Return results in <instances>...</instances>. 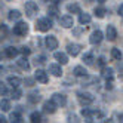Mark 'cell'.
<instances>
[{
  "label": "cell",
  "instance_id": "31",
  "mask_svg": "<svg viewBox=\"0 0 123 123\" xmlns=\"http://www.w3.org/2000/svg\"><path fill=\"white\" fill-rule=\"evenodd\" d=\"M83 61H85L86 64H92L93 62V55L92 54H85L83 55Z\"/></svg>",
  "mask_w": 123,
  "mask_h": 123
},
{
  "label": "cell",
  "instance_id": "13",
  "mask_svg": "<svg viewBox=\"0 0 123 123\" xmlns=\"http://www.w3.org/2000/svg\"><path fill=\"white\" fill-rule=\"evenodd\" d=\"M43 111L48 113V114H54L56 111V105L52 101H46L45 104H43Z\"/></svg>",
  "mask_w": 123,
  "mask_h": 123
},
{
  "label": "cell",
  "instance_id": "24",
  "mask_svg": "<svg viewBox=\"0 0 123 123\" xmlns=\"http://www.w3.org/2000/svg\"><path fill=\"white\" fill-rule=\"evenodd\" d=\"M67 11H68L70 13H80V12H82V11H80V6L76 5V3L68 5V6H67Z\"/></svg>",
  "mask_w": 123,
  "mask_h": 123
},
{
  "label": "cell",
  "instance_id": "33",
  "mask_svg": "<svg viewBox=\"0 0 123 123\" xmlns=\"http://www.w3.org/2000/svg\"><path fill=\"white\" fill-rule=\"evenodd\" d=\"M7 93V87L3 82H0V95H6Z\"/></svg>",
  "mask_w": 123,
  "mask_h": 123
},
{
  "label": "cell",
  "instance_id": "30",
  "mask_svg": "<svg viewBox=\"0 0 123 123\" xmlns=\"http://www.w3.org/2000/svg\"><path fill=\"white\" fill-rule=\"evenodd\" d=\"M11 96H12L13 99H19L21 96H22V92H21V89H19V87H13V91H12Z\"/></svg>",
  "mask_w": 123,
  "mask_h": 123
},
{
  "label": "cell",
  "instance_id": "2",
  "mask_svg": "<svg viewBox=\"0 0 123 123\" xmlns=\"http://www.w3.org/2000/svg\"><path fill=\"white\" fill-rule=\"evenodd\" d=\"M77 99H79V102H80L83 107H86V105H89V104L93 102V96L89 92H77Z\"/></svg>",
  "mask_w": 123,
  "mask_h": 123
},
{
  "label": "cell",
  "instance_id": "29",
  "mask_svg": "<svg viewBox=\"0 0 123 123\" xmlns=\"http://www.w3.org/2000/svg\"><path fill=\"white\" fill-rule=\"evenodd\" d=\"M39 101H40V95H39V93H30V95H28V102L37 104Z\"/></svg>",
  "mask_w": 123,
  "mask_h": 123
},
{
  "label": "cell",
  "instance_id": "38",
  "mask_svg": "<svg viewBox=\"0 0 123 123\" xmlns=\"http://www.w3.org/2000/svg\"><path fill=\"white\" fill-rule=\"evenodd\" d=\"M107 89H113V79H107V85H105Z\"/></svg>",
  "mask_w": 123,
  "mask_h": 123
},
{
  "label": "cell",
  "instance_id": "5",
  "mask_svg": "<svg viewBox=\"0 0 123 123\" xmlns=\"http://www.w3.org/2000/svg\"><path fill=\"white\" fill-rule=\"evenodd\" d=\"M37 12H39V6H37L36 2H27L25 3V13H27L30 18H33Z\"/></svg>",
  "mask_w": 123,
  "mask_h": 123
},
{
  "label": "cell",
  "instance_id": "9",
  "mask_svg": "<svg viewBox=\"0 0 123 123\" xmlns=\"http://www.w3.org/2000/svg\"><path fill=\"white\" fill-rule=\"evenodd\" d=\"M45 45H46V48H48L49 50H54V49L58 48V40H56L55 36H48V37L45 39Z\"/></svg>",
  "mask_w": 123,
  "mask_h": 123
},
{
  "label": "cell",
  "instance_id": "28",
  "mask_svg": "<svg viewBox=\"0 0 123 123\" xmlns=\"http://www.w3.org/2000/svg\"><path fill=\"white\" fill-rule=\"evenodd\" d=\"M0 108H2V111H9L11 110V102L7 99H2L0 101Z\"/></svg>",
  "mask_w": 123,
  "mask_h": 123
},
{
  "label": "cell",
  "instance_id": "26",
  "mask_svg": "<svg viewBox=\"0 0 123 123\" xmlns=\"http://www.w3.org/2000/svg\"><path fill=\"white\" fill-rule=\"evenodd\" d=\"M111 56H113V59H116V61H122V52H120V49H117V48L111 49Z\"/></svg>",
  "mask_w": 123,
  "mask_h": 123
},
{
  "label": "cell",
  "instance_id": "3",
  "mask_svg": "<svg viewBox=\"0 0 123 123\" xmlns=\"http://www.w3.org/2000/svg\"><path fill=\"white\" fill-rule=\"evenodd\" d=\"M50 101L54 102L56 107H64V105L67 104V96L64 93H54L52 98H50Z\"/></svg>",
  "mask_w": 123,
  "mask_h": 123
},
{
  "label": "cell",
  "instance_id": "14",
  "mask_svg": "<svg viewBox=\"0 0 123 123\" xmlns=\"http://www.w3.org/2000/svg\"><path fill=\"white\" fill-rule=\"evenodd\" d=\"M49 73H52L55 77H61V76H62L61 65H58V64H50V65H49Z\"/></svg>",
  "mask_w": 123,
  "mask_h": 123
},
{
  "label": "cell",
  "instance_id": "8",
  "mask_svg": "<svg viewBox=\"0 0 123 123\" xmlns=\"http://www.w3.org/2000/svg\"><path fill=\"white\" fill-rule=\"evenodd\" d=\"M59 24L62 25L64 28H71L74 25V19H73V16H70V15H64V16L59 18Z\"/></svg>",
  "mask_w": 123,
  "mask_h": 123
},
{
  "label": "cell",
  "instance_id": "32",
  "mask_svg": "<svg viewBox=\"0 0 123 123\" xmlns=\"http://www.w3.org/2000/svg\"><path fill=\"white\" fill-rule=\"evenodd\" d=\"M18 50L21 52V54H24V55H30V54H31V49L27 48V46H22V48H19Z\"/></svg>",
  "mask_w": 123,
  "mask_h": 123
},
{
  "label": "cell",
  "instance_id": "7",
  "mask_svg": "<svg viewBox=\"0 0 123 123\" xmlns=\"http://www.w3.org/2000/svg\"><path fill=\"white\" fill-rule=\"evenodd\" d=\"M102 39H104V34H102V31L96 30V31H93V33L91 34L89 42L92 43V45H99V43L102 42Z\"/></svg>",
  "mask_w": 123,
  "mask_h": 123
},
{
  "label": "cell",
  "instance_id": "41",
  "mask_svg": "<svg viewBox=\"0 0 123 123\" xmlns=\"http://www.w3.org/2000/svg\"><path fill=\"white\" fill-rule=\"evenodd\" d=\"M6 122H7V120H6V119L2 116V114H0V123H6Z\"/></svg>",
  "mask_w": 123,
  "mask_h": 123
},
{
  "label": "cell",
  "instance_id": "18",
  "mask_svg": "<svg viewBox=\"0 0 123 123\" xmlns=\"http://www.w3.org/2000/svg\"><path fill=\"white\" fill-rule=\"evenodd\" d=\"M16 64H18V67H19L21 70H24V71H28V70H30V64H28L27 58H21V59H18V61H16Z\"/></svg>",
  "mask_w": 123,
  "mask_h": 123
},
{
  "label": "cell",
  "instance_id": "40",
  "mask_svg": "<svg viewBox=\"0 0 123 123\" xmlns=\"http://www.w3.org/2000/svg\"><path fill=\"white\" fill-rule=\"evenodd\" d=\"M119 15H120V16L123 15V6H122V5L119 6Z\"/></svg>",
  "mask_w": 123,
  "mask_h": 123
},
{
  "label": "cell",
  "instance_id": "39",
  "mask_svg": "<svg viewBox=\"0 0 123 123\" xmlns=\"http://www.w3.org/2000/svg\"><path fill=\"white\" fill-rule=\"evenodd\" d=\"M82 31H83V28H74V30H73L74 36H80V34H82Z\"/></svg>",
  "mask_w": 123,
  "mask_h": 123
},
{
  "label": "cell",
  "instance_id": "16",
  "mask_svg": "<svg viewBox=\"0 0 123 123\" xmlns=\"http://www.w3.org/2000/svg\"><path fill=\"white\" fill-rule=\"evenodd\" d=\"M5 54H6L7 58H15L16 55L19 54V50L16 49V48H13V46H9V48H6V49H5Z\"/></svg>",
  "mask_w": 123,
  "mask_h": 123
},
{
  "label": "cell",
  "instance_id": "22",
  "mask_svg": "<svg viewBox=\"0 0 123 123\" xmlns=\"http://www.w3.org/2000/svg\"><path fill=\"white\" fill-rule=\"evenodd\" d=\"M9 120L11 122H15V123H21L22 122V116L19 114V111H13V113H11Z\"/></svg>",
  "mask_w": 123,
  "mask_h": 123
},
{
  "label": "cell",
  "instance_id": "15",
  "mask_svg": "<svg viewBox=\"0 0 123 123\" xmlns=\"http://www.w3.org/2000/svg\"><path fill=\"white\" fill-rule=\"evenodd\" d=\"M73 74H74V76H79V77H83V76H87V71H86L85 67L77 65V67L73 68Z\"/></svg>",
  "mask_w": 123,
  "mask_h": 123
},
{
  "label": "cell",
  "instance_id": "4",
  "mask_svg": "<svg viewBox=\"0 0 123 123\" xmlns=\"http://www.w3.org/2000/svg\"><path fill=\"white\" fill-rule=\"evenodd\" d=\"M27 33H28V24L18 22L16 25H13V34H16V36H25Z\"/></svg>",
  "mask_w": 123,
  "mask_h": 123
},
{
  "label": "cell",
  "instance_id": "6",
  "mask_svg": "<svg viewBox=\"0 0 123 123\" xmlns=\"http://www.w3.org/2000/svg\"><path fill=\"white\" fill-rule=\"evenodd\" d=\"M80 50H82V46L79 43H70V45H67V54L71 56H77L80 54Z\"/></svg>",
  "mask_w": 123,
  "mask_h": 123
},
{
  "label": "cell",
  "instance_id": "17",
  "mask_svg": "<svg viewBox=\"0 0 123 123\" xmlns=\"http://www.w3.org/2000/svg\"><path fill=\"white\" fill-rule=\"evenodd\" d=\"M7 83H9L12 87H19V85H21V79L16 77V76H9V77H7Z\"/></svg>",
  "mask_w": 123,
  "mask_h": 123
},
{
  "label": "cell",
  "instance_id": "37",
  "mask_svg": "<svg viewBox=\"0 0 123 123\" xmlns=\"http://www.w3.org/2000/svg\"><path fill=\"white\" fill-rule=\"evenodd\" d=\"M33 85H34V80H33V79H30V77L25 79V86H33Z\"/></svg>",
  "mask_w": 123,
  "mask_h": 123
},
{
  "label": "cell",
  "instance_id": "1",
  "mask_svg": "<svg viewBox=\"0 0 123 123\" xmlns=\"http://www.w3.org/2000/svg\"><path fill=\"white\" fill-rule=\"evenodd\" d=\"M50 28H52V19L49 18V16H46V18H40V19H37V22H36V30L46 33V31H49Z\"/></svg>",
  "mask_w": 123,
  "mask_h": 123
},
{
  "label": "cell",
  "instance_id": "21",
  "mask_svg": "<svg viewBox=\"0 0 123 123\" xmlns=\"http://www.w3.org/2000/svg\"><path fill=\"white\" fill-rule=\"evenodd\" d=\"M21 15H22V13H21L18 9H12L7 16H9V19H11V21H16V19H19V18H21Z\"/></svg>",
  "mask_w": 123,
  "mask_h": 123
},
{
  "label": "cell",
  "instance_id": "43",
  "mask_svg": "<svg viewBox=\"0 0 123 123\" xmlns=\"http://www.w3.org/2000/svg\"><path fill=\"white\" fill-rule=\"evenodd\" d=\"M0 61H2V54H0Z\"/></svg>",
  "mask_w": 123,
  "mask_h": 123
},
{
  "label": "cell",
  "instance_id": "11",
  "mask_svg": "<svg viewBox=\"0 0 123 123\" xmlns=\"http://www.w3.org/2000/svg\"><path fill=\"white\" fill-rule=\"evenodd\" d=\"M34 79H36L37 82H40V83H48V80H49L46 71H43V70H37L36 74H34Z\"/></svg>",
  "mask_w": 123,
  "mask_h": 123
},
{
  "label": "cell",
  "instance_id": "10",
  "mask_svg": "<svg viewBox=\"0 0 123 123\" xmlns=\"http://www.w3.org/2000/svg\"><path fill=\"white\" fill-rule=\"evenodd\" d=\"M105 34H107V39L110 42H114L117 39V30L114 25H107V31H105Z\"/></svg>",
  "mask_w": 123,
  "mask_h": 123
},
{
  "label": "cell",
  "instance_id": "36",
  "mask_svg": "<svg viewBox=\"0 0 123 123\" xmlns=\"http://www.w3.org/2000/svg\"><path fill=\"white\" fill-rule=\"evenodd\" d=\"M45 61H46V56H43V55L36 56V62H39V64H45Z\"/></svg>",
  "mask_w": 123,
  "mask_h": 123
},
{
  "label": "cell",
  "instance_id": "42",
  "mask_svg": "<svg viewBox=\"0 0 123 123\" xmlns=\"http://www.w3.org/2000/svg\"><path fill=\"white\" fill-rule=\"evenodd\" d=\"M98 2H99V3H104V2H105V0H98Z\"/></svg>",
  "mask_w": 123,
  "mask_h": 123
},
{
  "label": "cell",
  "instance_id": "25",
  "mask_svg": "<svg viewBox=\"0 0 123 123\" xmlns=\"http://www.w3.org/2000/svg\"><path fill=\"white\" fill-rule=\"evenodd\" d=\"M30 120H31L33 123H39V122H42V114H40L39 111H33V113L30 114Z\"/></svg>",
  "mask_w": 123,
  "mask_h": 123
},
{
  "label": "cell",
  "instance_id": "19",
  "mask_svg": "<svg viewBox=\"0 0 123 123\" xmlns=\"http://www.w3.org/2000/svg\"><path fill=\"white\" fill-rule=\"evenodd\" d=\"M82 116L86 119V122H92V116H93V111L91 108H82Z\"/></svg>",
  "mask_w": 123,
  "mask_h": 123
},
{
  "label": "cell",
  "instance_id": "35",
  "mask_svg": "<svg viewBox=\"0 0 123 123\" xmlns=\"http://www.w3.org/2000/svg\"><path fill=\"white\" fill-rule=\"evenodd\" d=\"M49 13H50V16H56V13H58V7H56V6L49 7Z\"/></svg>",
  "mask_w": 123,
  "mask_h": 123
},
{
  "label": "cell",
  "instance_id": "20",
  "mask_svg": "<svg viewBox=\"0 0 123 123\" xmlns=\"http://www.w3.org/2000/svg\"><path fill=\"white\" fill-rule=\"evenodd\" d=\"M91 15L89 13H79V22H80V24H89L91 22Z\"/></svg>",
  "mask_w": 123,
  "mask_h": 123
},
{
  "label": "cell",
  "instance_id": "34",
  "mask_svg": "<svg viewBox=\"0 0 123 123\" xmlns=\"http://www.w3.org/2000/svg\"><path fill=\"white\" fill-rule=\"evenodd\" d=\"M96 65H98V67H105V59H104V56H99L98 59H96Z\"/></svg>",
  "mask_w": 123,
  "mask_h": 123
},
{
  "label": "cell",
  "instance_id": "12",
  "mask_svg": "<svg viewBox=\"0 0 123 123\" xmlns=\"http://www.w3.org/2000/svg\"><path fill=\"white\" fill-rule=\"evenodd\" d=\"M54 58L58 61V62H59L61 65L68 64V56L64 54V52H55V54H54Z\"/></svg>",
  "mask_w": 123,
  "mask_h": 123
},
{
  "label": "cell",
  "instance_id": "27",
  "mask_svg": "<svg viewBox=\"0 0 123 123\" xmlns=\"http://www.w3.org/2000/svg\"><path fill=\"white\" fill-rule=\"evenodd\" d=\"M102 77L104 79H113V70L107 68V67H102Z\"/></svg>",
  "mask_w": 123,
  "mask_h": 123
},
{
  "label": "cell",
  "instance_id": "23",
  "mask_svg": "<svg viewBox=\"0 0 123 123\" xmlns=\"http://www.w3.org/2000/svg\"><path fill=\"white\" fill-rule=\"evenodd\" d=\"M105 13H107V9L102 6H98V7H95V16L96 18H104Z\"/></svg>",
  "mask_w": 123,
  "mask_h": 123
}]
</instances>
